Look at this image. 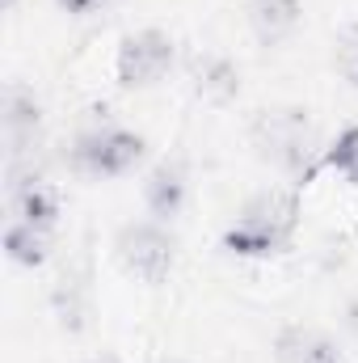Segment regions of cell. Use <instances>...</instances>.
Returning a JSON list of instances; mask_svg holds the SVG:
<instances>
[{
    "mask_svg": "<svg viewBox=\"0 0 358 363\" xmlns=\"http://www.w3.org/2000/svg\"><path fill=\"white\" fill-rule=\"evenodd\" d=\"M4 254H8V262H17L25 271H38L51 258V228L25 224V220H8L4 224Z\"/></svg>",
    "mask_w": 358,
    "mask_h": 363,
    "instance_id": "cell-11",
    "label": "cell"
},
{
    "mask_svg": "<svg viewBox=\"0 0 358 363\" xmlns=\"http://www.w3.org/2000/svg\"><path fill=\"white\" fill-rule=\"evenodd\" d=\"M295 224H299V194L295 190H287V186L258 190L236 211V220L224 228V250L236 254V258L282 254L295 237Z\"/></svg>",
    "mask_w": 358,
    "mask_h": 363,
    "instance_id": "cell-1",
    "label": "cell"
},
{
    "mask_svg": "<svg viewBox=\"0 0 358 363\" xmlns=\"http://www.w3.org/2000/svg\"><path fill=\"white\" fill-rule=\"evenodd\" d=\"M185 199H190V169H185L181 157H165V161L144 178V207H148L152 220L169 224L173 216H181Z\"/></svg>",
    "mask_w": 358,
    "mask_h": 363,
    "instance_id": "cell-6",
    "label": "cell"
},
{
    "mask_svg": "<svg viewBox=\"0 0 358 363\" xmlns=\"http://www.w3.org/2000/svg\"><path fill=\"white\" fill-rule=\"evenodd\" d=\"M144 135L127 131V127H93L85 135H76L72 144V165L89 178H118L127 169L139 165L144 157Z\"/></svg>",
    "mask_w": 358,
    "mask_h": 363,
    "instance_id": "cell-5",
    "label": "cell"
},
{
    "mask_svg": "<svg viewBox=\"0 0 358 363\" xmlns=\"http://www.w3.org/2000/svg\"><path fill=\"white\" fill-rule=\"evenodd\" d=\"M274 359L278 363H346L342 347L316 330V325H282L278 338H274Z\"/></svg>",
    "mask_w": 358,
    "mask_h": 363,
    "instance_id": "cell-8",
    "label": "cell"
},
{
    "mask_svg": "<svg viewBox=\"0 0 358 363\" xmlns=\"http://www.w3.org/2000/svg\"><path fill=\"white\" fill-rule=\"evenodd\" d=\"M245 21L262 47H274L299 30L304 0H245Z\"/></svg>",
    "mask_w": 358,
    "mask_h": 363,
    "instance_id": "cell-9",
    "label": "cell"
},
{
    "mask_svg": "<svg viewBox=\"0 0 358 363\" xmlns=\"http://www.w3.org/2000/svg\"><path fill=\"white\" fill-rule=\"evenodd\" d=\"M190 85H194V93H198L202 101L224 106V101H232V97L241 93V68H236L228 55L207 51V55H194V64H190Z\"/></svg>",
    "mask_w": 358,
    "mask_h": 363,
    "instance_id": "cell-10",
    "label": "cell"
},
{
    "mask_svg": "<svg viewBox=\"0 0 358 363\" xmlns=\"http://www.w3.org/2000/svg\"><path fill=\"white\" fill-rule=\"evenodd\" d=\"M253 144H258V152L266 157L270 165H278L282 174H291L295 182L312 178V169H321V152H325V148H316L312 118L299 106L262 110L258 123H253Z\"/></svg>",
    "mask_w": 358,
    "mask_h": 363,
    "instance_id": "cell-2",
    "label": "cell"
},
{
    "mask_svg": "<svg viewBox=\"0 0 358 363\" xmlns=\"http://www.w3.org/2000/svg\"><path fill=\"white\" fill-rule=\"evenodd\" d=\"M42 127V101L30 85L13 81L4 89V140H8V161H21L25 148H34V135Z\"/></svg>",
    "mask_w": 358,
    "mask_h": 363,
    "instance_id": "cell-7",
    "label": "cell"
},
{
    "mask_svg": "<svg viewBox=\"0 0 358 363\" xmlns=\"http://www.w3.org/2000/svg\"><path fill=\"white\" fill-rule=\"evenodd\" d=\"M68 17H93V13H101L110 0H55Z\"/></svg>",
    "mask_w": 358,
    "mask_h": 363,
    "instance_id": "cell-14",
    "label": "cell"
},
{
    "mask_svg": "<svg viewBox=\"0 0 358 363\" xmlns=\"http://www.w3.org/2000/svg\"><path fill=\"white\" fill-rule=\"evenodd\" d=\"M114 250H118L122 271L135 274L139 283H165L169 271H173V258H178V241H173L169 224H161L152 216L122 224Z\"/></svg>",
    "mask_w": 358,
    "mask_h": 363,
    "instance_id": "cell-3",
    "label": "cell"
},
{
    "mask_svg": "<svg viewBox=\"0 0 358 363\" xmlns=\"http://www.w3.org/2000/svg\"><path fill=\"white\" fill-rule=\"evenodd\" d=\"M89 363H118L114 355H97V359H89Z\"/></svg>",
    "mask_w": 358,
    "mask_h": 363,
    "instance_id": "cell-15",
    "label": "cell"
},
{
    "mask_svg": "<svg viewBox=\"0 0 358 363\" xmlns=\"http://www.w3.org/2000/svg\"><path fill=\"white\" fill-rule=\"evenodd\" d=\"M321 169H333V174H342L346 182L358 186V123H350V127L321 152Z\"/></svg>",
    "mask_w": 358,
    "mask_h": 363,
    "instance_id": "cell-12",
    "label": "cell"
},
{
    "mask_svg": "<svg viewBox=\"0 0 358 363\" xmlns=\"http://www.w3.org/2000/svg\"><path fill=\"white\" fill-rule=\"evenodd\" d=\"M333 64H337V72L358 89V21L342 26V34L333 43Z\"/></svg>",
    "mask_w": 358,
    "mask_h": 363,
    "instance_id": "cell-13",
    "label": "cell"
},
{
    "mask_svg": "<svg viewBox=\"0 0 358 363\" xmlns=\"http://www.w3.org/2000/svg\"><path fill=\"white\" fill-rule=\"evenodd\" d=\"M178 60V43L173 34L156 30V26H144L135 34H127L118 43V55H114V77L122 89H148L156 85Z\"/></svg>",
    "mask_w": 358,
    "mask_h": 363,
    "instance_id": "cell-4",
    "label": "cell"
}]
</instances>
